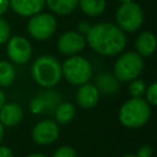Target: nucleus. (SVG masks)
<instances>
[{"instance_id":"nucleus-11","label":"nucleus","mask_w":157,"mask_h":157,"mask_svg":"<svg viewBox=\"0 0 157 157\" xmlns=\"http://www.w3.org/2000/svg\"><path fill=\"white\" fill-rule=\"evenodd\" d=\"M99 94L101 93L93 83H83L78 86V90L76 92V103L85 109L93 108L99 101Z\"/></svg>"},{"instance_id":"nucleus-18","label":"nucleus","mask_w":157,"mask_h":157,"mask_svg":"<svg viewBox=\"0 0 157 157\" xmlns=\"http://www.w3.org/2000/svg\"><path fill=\"white\" fill-rule=\"evenodd\" d=\"M78 6L85 15L97 17L104 12L107 2L105 0H78Z\"/></svg>"},{"instance_id":"nucleus-10","label":"nucleus","mask_w":157,"mask_h":157,"mask_svg":"<svg viewBox=\"0 0 157 157\" xmlns=\"http://www.w3.org/2000/svg\"><path fill=\"white\" fill-rule=\"evenodd\" d=\"M7 55L16 64H25L32 56V45L25 37L13 36L7 43Z\"/></svg>"},{"instance_id":"nucleus-33","label":"nucleus","mask_w":157,"mask_h":157,"mask_svg":"<svg viewBox=\"0 0 157 157\" xmlns=\"http://www.w3.org/2000/svg\"><path fill=\"white\" fill-rule=\"evenodd\" d=\"M123 157H137L136 155H125V156H123Z\"/></svg>"},{"instance_id":"nucleus-28","label":"nucleus","mask_w":157,"mask_h":157,"mask_svg":"<svg viewBox=\"0 0 157 157\" xmlns=\"http://www.w3.org/2000/svg\"><path fill=\"white\" fill-rule=\"evenodd\" d=\"M10 7V1L9 0H0V16L4 15L7 9Z\"/></svg>"},{"instance_id":"nucleus-5","label":"nucleus","mask_w":157,"mask_h":157,"mask_svg":"<svg viewBox=\"0 0 157 157\" xmlns=\"http://www.w3.org/2000/svg\"><path fill=\"white\" fill-rule=\"evenodd\" d=\"M144 59L136 52H125L117 59L113 75L121 82H130L131 80L139 77L144 70Z\"/></svg>"},{"instance_id":"nucleus-1","label":"nucleus","mask_w":157,"mask_h":157,"mask_svg":"<svg viewBox=\"0 0 157 157\" xmlns=\"http://www.w3.org/2000/svg\"><path fill=\"white\" fill-rule=\"evenodd\" d=\"M85 37L90 48L103 56H115L126 45L125 32L112 22H99L91 26Z\"/></svg>"},{"instance_id":"nucleus-13","label":"nucleus","mask_w":157,"mask_h":157,"mask_svg":"<svg viewBox=\"0 0 157 157\" xmlns=\"http://www.w3.org/2000/svg\"><path fill=\"white\" fill-rule=\"evenodd\" d=\"M135 48H136V53L140 54L142 58L151 56L157 49L156 36L150 31H145L140 33L135 40Z\"/></svg>"},{"instance_id":"nucleus-4","label":"nucleus","mask_w":157,"mask_h":157,"mask_svg":"<svg viewBox=\"0 0 157 157\" xmlns=\"http://www.w3.org/2000/svg\"><path fill=\"white\" fill-rule=\"evenodd\" d=\"M61 72L69 83L81 86L90 82L93 74V67L86 58L81 55H72L61 64Z\"/></svg>"},{"instance_id":"nucleus-7","label":"nucleus","mask_w":157,"mask_h":157,"mask_svg":"<svg viewBox=\"0 0 157 157\" xmlns=\"http://www.w3.org/2000/svg\"><path fill=\"white\" fill-rule=\"evenodd\" d=\"M56 29V20L53 15L47 12H38L31 16L27 23L28 33L38 40L50 38Z\"/></svg>"},{"instance_id":"nucleus-20","label":"nucleus","mask_w":157,"mask_h":157,"mask_svg":"<svg viewBox=\"0 0 157 157\" xmlns=\"http://www.w3.org/2000/svg\"><path fill=\"white\" fill-rule=\"evenodd\" d=\"M146 82L139 77L134 78L130 81L129 83V92L131 94V97H142L145 96V92H146Z\"/></svg>"},{"instance_id":"nucleus-29","label":"nucleus","mask_w":157,"mask_h":157,"mask_svg":"<svg viewBox=\"0 0 157 157\" xmlns=\"http://www.w3.org/2000/svg\"><path fill=\"white\" fill-rule=\"evenodd\" d=\"M5 101H6V97H5V93L0 90V109H1V107L5 104Z\"/></svg>"},{"instance_id":"nucleus-17","label":"nucleus","mask_w":157,"mask_h":157,"mask_svg":"<svg viewBox=\"0 0 157 157\" xmlns=\"http://www.w3.org/2000/svg\"><path fill=\"white\" fill-rule=\"evenodd\" d=\"M76 115V108L70 102H63L55 108V121L59 125H66L74 120Z\"/></svg>"},{"instance_id":"nucleus-31","label":"nucleus","mask_w":157,"mask_h":157,"mask_svg":"<svg viewBox=\"0 0 157 157\" xmlns=\"http://www.w3.org/2000/svg\"><path fill=\"white\" fill-rule=\"evenodd\" d=\"M2 136H4V125L0 123V142L2 140Z\"/></svg>"},{"instance_id":"nucleus-12","label":"nucleus","mask_w":157,"mask_h":157,"mask_svg":"<svg viewBox=\"0 0 157 157\" xmlns=\"http://www.w3.org/2000/svg\"><path fill=\"white\" fill-rule=\"evenodd\" d=\"M11 9L20 16L31 17L40 12L45 5V0H9Z\"/></svg>"},{"instance_id":"nucleus-22","label":"nucleus","mask_w":157,"mask_h":157,"mask_svg":"<svg viewBox=\"0 0 157 157\" xmlns=\"http://www.w3.org/2000/svg\"><path fill=\"white\" fill-rule=\"evenodd\" d=\"M52 157H77V153L71 146H61L53 153Z\"/></svg>"},{"instance_id":"nucleus-25","label":"nucleus","mask_w":157,"mask_h":157,"mask_svg":"<svg viewBox=\"0 0 157 157\" xmlns=\"http://www.w3.org/2000/svg\"><path fill=\"white\" fill-rule=\"evenodd\" d=\"M152 153H153V151H152L151 146H148V145H142V146L137 150L136 156H137V157H152Z\"/></svg>"},{"instance_id":"nucleus-2","label":"nucleus","mask_w":157,"mask_h":157,"mask_svg":"<svg viewBox=\"0 0 157 157\" xmlns=\"http://www.w3.org/2000/svg\"><path fill=\"white\" fill-rule=\"evenodd\" d=\"M118 118L125 128H141L147 124L151 118V105L142 97H131L121 104Z\"/></svg>"},{"instance_id":"nucleus-32","label":"nucleus","mask_w":157,"mask_h":157,"mask_svg":"<svg viewBox=\"0 0 157 157\" xmlns=\"http://www.w3.org/2000/svg\"><path fill=\"white\" fill-rule=\"evenodd\" d=\"M117 1H119L120 4H124V2H129V1H132V0H117Z\"/></svg>"},{"instance_id":"nucleus-3","label":"nucleus","mask_w":157,"mask_h":157,"mask_svg":"<svg viewBox=\"0 0 157 157\" xmlns=\"http://www.w3.org/2000/svg\"><path fill=\"white\" fill-rule=\"evenodd\" d=\"M32 77L42 87H53L63 77L61 64L52 55H42L37 58L32 65Z\"/></svg>"},{"instance_id":"nucleus-30","label":"nucleus","mask_w":157,"mask_h":157,"mask_svg":"<svg viewBox=\"0 0 157 157\" xmlns=\"http://www.w3.org/2000/svg\"><path fill=\"white\" fill-rule=\"evenodd\" d=\"M26 157H47V156L45 155H42V153H31V155H28Z\"/></svg>"},{"instance_id":"nucleus-27","label":"nucleus","mask_w":157,"mask_h":157,"mask_svg":"<svg viewBox=\"0 0 157 157\" xmlns=\"http://www.w3.org/2000/svg\"><path fill=\"white\" fill-rule=\"evenodd\" d=\"M0 157H13L12 151L6 146H0Z\"/></svg>"},{"instance_id":"nucleus-6","label":"nucleus","mask_w":157,"mask_h":157,"mask_svg":"<svg viewBox=\"0 0 157 157\" xmlns=\"http://www.w3.org/2000/svg\"><path fill=\"white\" fill-rule=\"evenodd\" d=\"M145 20L144 10L142 7L135 2L129 1L120 4L115 12V25L123 31V32H136L141 28Z\"/></svg>"},{"instance_id":"nucleus-16","label":"nucleus","mask_w":157,"mask_h":157,"mask_svg":"<svg viewBox=\"0 0 157 157\" xmlns=\"http://www.w3.org/2000/svg\"><path fill=\"white\" fill-rule=\"evenodd\" d=\"M45 4L55 15L66 16L77 9L78 0H45Z\"/></svg>"},{"instance_id":"nucleus-19","label":"nucleus","mask_w":157,"mask_h":157,"mask_svg":"<svg viewBox=\"0 0 157 157\" xmlns=\"http://www.w3.org/2000/svg\"><path fill=\"white\" fill-rule=\"evenodd\" d=\"M16 77L15 67L12 64L5 60H0V86L9 87Z\"/></svg>"},{"instance_id":"nucleus-14","label":"nucleus","mask_w":157,"mask_h":157,"mask_svg":"<svg viewBox=\"0 0 157 157\" xmlns=\"http://www.w3.org/2000/svg\"><path fill=\"white\" fill-rule=\"evenodd\" d=\"M23 117V110L17 103H5L0 109V123L4 126L17 125Z\"/></svg>"},{"instance_id":"nucleus-15","label":"nucleus","mask_w":157,"mask_h":157,"mask_svg":"<svg viewBox=\"0 0 157 157\" xmlns=\"http://www.w3.org/2000/svg\"><path fill=\"white\" fill-rule=\"evenodd\" d=\"M93 85L97 87L99 93L107 94V96L114 94L119 88L118 78L113 74H108V72H102V74L97 75Z\"/></svg>"},{"instance_id":"nucleus-23","label":"nucleus","mask_w":157,"mask_h":157,"mask_svg":"<svg viewBox=\"0 0 157 157\" xmlns=\"http://www.w3.org/2000/svg\"><path fill=\"white\" fill-rule=\"evenodd\" d=\"M10 33H11V28H10L9 23L4 18L0 17V44L9 40Z\"/></svg>"},{"instance_id":"nucleus-8","label":"nucleus","mask_w":157,"mask_h":157,"mask_svg":"<svg viewBox=\"0 0 157 157\" xmlns=\"http://www.w3.org/2000/svg\"><path fill=\"white\" fill-rule=\"evenodd\" d=\"M86 44H87L86 37L77 31L64 32L56 42L58 50L63 55H66V56L77 55L80 52L85 49Z\"/></svg>"},{"instance_id":"nucleus-9","label":"nucleus","mask_w":157,"mask_h":157,"mask_svg":"<svg viewBox=\"0 0 157 157\" xmlns=\"http://www.w3.org/2000/svg\"><path fill=\"white\" fill-rule=\"evenodd\" d=\"M59 124L54 120L44 119L34 125L32 130V139L38 145H50L59 137Z\"/></svg>"},{"instance_id":"nucleus-24","label":"nucleus","mask_w":157,"mask_h":157,"mask_svg":"<svg viewBox=\"0 0 157 157\" xmlns=\"http://www.w3.org/2000/svg\"><path fill=\"white\" fill-rule=\"evenodd\" d=\"M45 109V103H44V99L42 97H37L34 98L32 102H31V110L32 113H40Z\"/></svg>"},{"instance_id":"nucleus-26","label":"nucleus","mask_w":157,"mask_h":157,"mask_svg":"<svg viewBox=\"0 0 157 157\" xmlns=\"http://www.w3.org/2000/svg\"><path fill=\"white\" fill-rule=\"evenodd\" d=\"M90 28H91V23L88 21H81L77 25V32H80L81 34H87Z\"/></svg>"},{"instance_id":"nucleus-21","label":"nucleus","mask_w":157,"mask_h":157,"mask_svg":"<svg viewBox=\"0 0 157 157\" xmlns=\"http://www.w3.org/2000/svg\"><path fill=\"white\" fill-rule=\"evenodd\" d=\"M145 96H146V101H147V103L150 105L157 107V81L156 82H152L146 88Z\"/></svg>"}]
</instances>
